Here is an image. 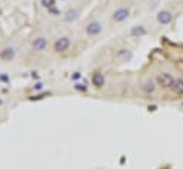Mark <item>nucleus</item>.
Returning a JSON list of instances; mask_svg holds the SVG:
<instances>
[{"label": "nucleus", "mask_w": 183, "mask_h": 169, "mask_svg": "<svg viewBox=\"0 0 183 169\" xmlns=\"http://www.w3.org/2000/svg\"><path fill=\"white\" fill-rule=\"evenodd\" d=\"M69 46H70V39L69 37H60L54 43V50L56 52H64L69 49Z\"/></svg>", "instance_id": "5"}, {"label": "nucleus", "mask_w": 183, "mask_h": 169, "mask_svg": "<svg viewBox=\"0 0 183 169\" xmlns=\"http://www.w3.org/2000/svg\"><path fill=\"white\" fill-rule=\"evenodd\" d=\"M74 19H77V12H74V10H69V12H67V15H66V20H74Z\"/></svg>", "instance_id": "13"}, {"label": "nucleus", "mask_w": 183, "mask_h": 169, "mask_svg": "<svg viewBox=\"0 0 183 169\" xmlns=\"http://www.w3.org/2000/svg\"><path fill=\"white\" fill-rule=\"evenodd\" d=\"M102 30H103V26H102V23L97 22V20L90 22V23L86 26V33H87V36H97Z\"/></svg>", "instance_id": "2"}, {"label": "nucleus", "mask_w": 183, "mask_h": 169, "mask_svg": "<svg viewBox=\"0 0 183 169\" xmlns=\"http://www.w3.org/2000/svg\"><path fill=\"white\" fill-rule=\"evenodd\" d=\"M132 35H133V36H143V35H146V30H145L142 26L133 27V29H132Z\"/></svg>", "instance_id": "12"}, {"label": "nucleus", "mask_w": 183, "mask_h": 169, "mask_svg": "<svg viewBox=\"0 0 183 169\" xmlns=\"http://www.w3.org/2000/svg\"><path fill=\"white\" fill-rule=\"evenodd\" d=\"M91 83H93L96 88H102L103 84H105V76L100 72L93 73V76H91Z\"/></svg>", "instance_id": "7"}, {"label": "nucleus", "mask_w": 183, "mask_h": 169, "mask_svg": "<svg viewBox=\"0 0 183 169\" xmlns=\"http://www.w3.org/2000/svg\"><path fill=\"white\" fill-rule=\"evenodd\" d=\"M132 56H133V55H132V50H129V49H120V50L117 52V55H116V57L120 59V60H123V62L130 60Z\"/></svg>", "instance_id": "10"}, {"label": "nucleus", "mask_w": 183, "mask_h": 169, "mask_svg": "<svg viewBox=\"0 0 183 169\" xmlns=\"http://www.w3.org/2000/svg\"><path fill=\"white\" fill-rule=\"evenodd\" d=\"M170 90L176 95H183V79H176Z\"/></svg>", "instance_id": "8"}, {"label": "nucleus", "mask_w": 183, "mask_h": 169, "mask_svg": "<svg viewBox=\"0 0 183 169\" xmlns=\"http://www.w3.org/2000/svg\"><path fill=\"white\" fill-rule=\"evenodd\" d=\"M42 5L46 7H52L54 5V0H42Z\"/></svg>", "instance_id": "14"}, {"label": "nucleus", "mask_w": 183, "mask_h": 169, "mask_svg": "<svg viewBox=\"0 0 183 169\" xmlns=\"http://www.w3.org/2000/svg\"><path fill=\"white\" fill-rule=\"evenodd\" d=\"M142 89H143V92L145 93H153L154 92V89H156V84H154V82L152 80V79H147L143 84H142Z\"/></svg>", "instance_id": "9"}, {"label": "nucleus", "mask_w": 183, "mask_h": 169, "mask_svg": "<svg viewBox=\"0 0 183 169\" xmlns=\"http://www.w3.org/2000/svg\"><path fill=\"white\" fill-rule=\"evenodd\" d=\"M47 47V40L44 37H37L34 42H33V49L36 52H43L44 49Z\"/></svg>", "instance_id": "6"}, {"label": "nucleus", "mask_w": 183, "mask_h": 169, "mask_svg": "<svg viewBox=\"0 0 183 169\" xmlns=\"http://www.w3.org/2000/svg\"><path fill=\"white\" fill-rule=\"evenodd\" d=\"M76 89H79V90H80V89H82V90H84L86 88H84V86H80V84L77 83V84H76Z\"/></svg>", "instance_id": "15"}, {"label": "nucleus", "mask_w": 183, "mask_h": 169, "mask_svg": "<svg viewBox=\"0 0 183 169\" xmlns=\"http://www.w3.org/2000/svg\"><path fill=\"white\" fill-rule=\"evenodd\" d=\"M13 56H15L13 49H6V50H3L2 53H0V57H2L3 60H10Z\"/></svg>", "instance_id": "11"}, {"label": "nucleus", "mask_w": 183, "mask_h": 169, "mask_svg": "<svg viewBox=\"0 0 183 169\" xmlns=\"http://www.w3.org/2000/svg\"><path fill=\"white\" fill-rule=\"evenodd\" d=\"M174 80L176 79L167 72H162V73H159L156 76V84H159L162 89H170L173 86Z\"/></svg>", "instance_id": "1"}, {"label": "nucleus", "mask_w": 183, "mask_h": 169, "mask_svg": "<svg viewBox=\"0 0 183 169\" xmlns=\"http://www.w3.org/2000/svg\"><path fill=\"white\" fill-rule=\"evenodd\" d=\"M129 15H130V12H129L127 7H119L117 10L113 12L112 19H113L115 22H125V20L129 17Z\"/></svg>", "instance_id": "3"}, {"label": "nucleus", "mask_w": 183, "mask_h": 169, "mask_svg": "<svg viewBox=\"0 0 183 169\" xmlns=\"http://www.w3.org/2000/svg\"><path fill=\"white\" fill-rule=\"evenodd\" d=\"M172 20H173V13H172L170 10H160V12L157 13V22H159L162 26L169 25Z\"/></svg>", "instance_id": "4"}, {"label": "nucleus", "mask_w": 183, "mask_h": 169, "mask_svg": "<svg viewBox=\"0 0 183 169\" xmlns=\"http://www.w3.org/2000/svg\"><path fill=\"white\" fill-rule=\"evenodd\" d=\"M182 106H183V102H182Z\"/></svg>", "instance_id": "16"}]
</instances>
